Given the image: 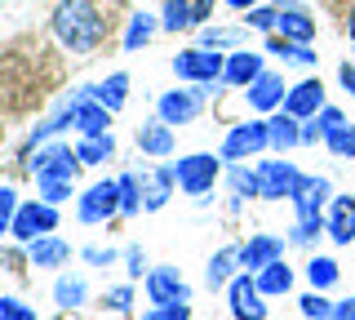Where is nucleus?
<instances>
[{"instance_id": "obj_10", "label": "nucleus", "mask_w": 355, "mask_h": 320, "mask_svg": "<svg viewBox=\"0 0 355 320\" xmlns=\"http://www.w3.org/2000/svg\"><path fill=\"white\" fill-rule=\"evenodd\" d=\"M147 298L155 307L164 303H191V289H187V280L178 276V267H151L147 271Z\"/></svg>"}, {"instance_id": "obj_23", "label": "nucleus", "mask_w": 355, "mask_h": 320, "mask_svg": "<svg viewBox=\"0 0 355 320\" xmlns=\"http://www.w3.org/2000/svg\"><path fill=\"white\" fill-rule=\"evenodd\" d=\"M240 276V249L236 245H227V249H218L214 258H209V271H205V280H209V289H218V285H231Z\"/></svg>"}, {"instance_id": "obj_13", "label": "nucleus", "mask_w": 355, "mask_h": 320, "mask_svg": "<svg viewBox=\"0 0 355 320\" xmlns=\"http://www.w3.org/2000/svg\"><path fill=\"white\" fill-rule=\"evenodd\" d=\"M71 125L80 129V138L107 134V125H111V112H107L103 103H98L94 94H89V98H76V103H71Z\"/></svg>"}, {"instance_id": "obj_42", "label": "nucleus", "mask_w": 355, "mask_h": 320, "mask_svg": "<svg viewBox=\"0 0 355 320\" xmlns=\"http://www.w3.org/2000/svg\"><path fill=\"white\" fill-rule=\"evenodd\" d=\"M275 23H280V9H262V5L249 9V27L253 31H275Z\"/></svg>"}, {"instance_id": "obj_32", "label": "nucleus", "mask_w": 355, "mask_h": 320, "mask_svg": "<svg viewBox=\"0 0 355 320\" xmlns=\"http://www.w3.org/2000/svg\"><path fill=\"white\" fill-rule=\"evenodd\" d=\"M338 262H333V258H311L306 262V280L311 285H315V289H333V285H338Z\"/></svg>"}, {"instance_id": "obj_1", "label": "nucleus", "mask_w": 355, "mask_h": 320, "mask_svg": "<svg viewBox=\"0 0 355 320\" xmlns=\"http://www.w3.org/2000/svg\"><path fill=\"white\" fill-rule=\"evenodd\" d=\"M53 36L71 53H94L107 36V23L89 0H62V5L53 9Z\"/></svg>"}, {"instance_id": "obj_29", "label": "nucleus", "mask_w": 355, "mask_h": 320, "mask_svg": "<svg viewBox=\"0 0 355 320\" xmlns=\"http://www.w3.org/2000/svg\"><path fill=\"white\" fill-rule=\"evenodd\" d=\"M173 183H178V174H173V165L169 169H155L151 178H147V209H164V201H169V192H173Z\"/></svg>"}, {"instance_id": "obj_19", "label": "nucleus", "mask_w": 355, "mask_h": 320, "mask_svg": "<svg viewBox=\"0 0 355 320\" xmlns=\"http://www.w3.org/2000/svg\"><path fill=\"white\" fill-rule=\"evenodd\" d=\"M275 31H280L284 40L311 45V36H315V23H311L306 9H297V5H280V23H275Z\"/></svg>"}, {"instance_id": "obj_9", "label": "nucleus", "mask_w": 355, "mask_h": 320, "mask_svg": "<svg viewBox=\"0 0 355 320\" xmlns=\"http://www.w3.org/2000/svg\"><path fill=\"white\" fill-rule=\"evenodd\" d=\"M120 214V183H94L80 196V223H107Z\"/></svg>"}, {"instance_id": "obj_38", "label": "nucleus", "mask_w": 355, "mask_h": 320, "mask_svg": "<svg viewBox=\"0 0 355 320\" xmlns=\"http://www.w3.org/2000/svg\"><path fill=\"white\" fill-rule=\"evenodd\" d=\"M40 201H49V205H62L67 196H71V178H49V174H40Z\"/></svg>"}, {"instance_id": "obj_31", "label": "nucleus", "mask_w": 355, "mask_h": 320, "mask_svg": "<svg viewBox=\"0 0 355 320\" xmlns=\"http://www.w3.org/2000/svg\"><path fill=\"white\" fill-rule=\"evenodd\" d=\"M155 31H160V23H155L151 14H133V18H129V31H125V49H129V53L142 49V45L155 36Z\"/></svg>"}, {"instance_id": "obj_39", "label": "nucleus", "mask_w": 355, "mask_h": 320, "mask_svg": "<svg viewBox=\"0 0 355 320\" xmlns=\"http://www.w3.org/2000/svg\"><path fill=\"white\" fill-rule=\"evenodd\" d=\"M302 316L306 320H333V303L324 298V289H315V294L302 298Z\"/></svg>"}, {"instance_id": "obj_26", "label": "nucleus", "mask_w": 355, "mask_h": 320, "mask_svg": "<svg viewBox=\"0 0 355 320\" xmlns=\"http://www.w3.org/2000/svg\"><path fill=\"white\" fill-rule=\"evenodd\" d=\"M125 90H129V76H125V71H116V76H107L103 85H94L89 94H94L98 103L107 107V112H120V107H125Z\"/></svg>"}, {"instance_id": "obj_34", "label": "nucleus", "mask_w": 355, "mask_h": 320, "mask_svg": "<svg viewBox=\"0 0 355 320\" xmlns=\"http://www.w3.org/2000/svg\"><path fill=\"white\" fill-rule=\"evenodd\" d=\"M320 231H329V218L324 214H306V218H297V227H293V245H311V240L320 236Z\"/></svg>"}, {"instance_id": "obj_8", "label": "nucleus", "mask_w": 355, "mask_h": 320, "mask_svg": "<svg viewBox=\"0 0 355 320\" xmlns=\"http://www.w3.org/2000/svg\"><path fill=\"white\" fill-rule=\"evenodd\" d=\"M155 112H160L164 125H191V120L205 112V85H196V90H169V94H160Z\"/></svg>"}, {"instance_id": "obj_47", "label": "nucleus", "mask_w": 355, "mask_h": 320, "mask_svg": "<svg viewBox=\"0 0 355 320\" xmlns=\"http://www.w3.org/2000/svg\"><path fill=\"white\" fill-rule=\"evenodd\" d=\"M111 312H129V289H116V294H111Z\"/></svg>"}, {"instance_id": "obj_21", "label": "nucleus", "mask_w": 355, "mask_h": 320, "mask_svg": "<svg viewBox=\"0 0 355 320\" xmlns=\"http://www.w3.org/2000/svg\"><path fill=\"white\" fill-rule=\"evenodd\" d=\"M266 129H271V147L280 151V156H284L288 147H297V142H302V120L288 116L284 107H280V112H275L271 120H266Z\"/></svg>"}, {"instance_id": "obj_40", "label": "nucleus", "mask_w": 355, "mask_h": 320, "mask_svg": "<svg viewBox=\"0 0 355 320\" xmlns=\"http://www.w3.org/2000/svg\"><path fill=\"white\" fill-rule=\"evenodd\" d=\"M14 214H18V196H14V187H0V236L14 227Z\"/></svg>"}, {"instance_id": "obj_6", "label": "nucleus", "mask_w": 355, "mask_h": 320, "mask_svg": "<svg viewBox=\"0 0 355 320\" xmlns=\"http://www.w3.org/2000/svg\"><path fill=\"white\" fill-rule=\"evenodd\" d=\"M53 227H58V209H53L49 201H31V205H18L9 236H18V240H27V245H31V240L49 236Z\"/></svg>"}, {"instance_id": "obj_33", "label": "nucleus", "mask_w": 355, "mask_h": 320, "mask_svg": "<svg viewBox=\"0 0 355 320\" xmlns=\"http://www.w3.org/2000/svg\"><path fill=\"white\" fill-rule=\"evenodd\" d=\"M271 53H280V58H288V62H302V67L315 62L311 45H297V40H284V36H271Z\"/></svg>"}, {"instance_id": "obj_16", "label": "nucleus", "mask_w": 355, "mask_h": 320, "mask_svg": "<svg viewBox=\"0 0 355 320\" xmlns=\"http://www.w3.org/2000/svg\"><path fill=\"white\" fill-rule=\"evenodd\" d=\"M284 76H275V71H262L258 81L249 85V107H258V112H280L284 107Z\"/></svg>"}, {"instance_id": "obj_24", "label": "nucleus", "mask_w": 355, "mask_h": 320, "mask_svg": "<svg viewBox=\"0 0 355 320\" xmlns=\"http://www.w3.org/2000/svg\"><path fill=\"white\" fill-rule=\"evenodd\" d=\"M138 147L147 151V156H169L173 151V125H164V120H151V125L138 129Z\"/></svg>"}, {"instance_id": "obj_48", "label": "nucleus", "mask_w": 355, "mask_h": 320, "mask_svg": "<svg viewBox=\"0 0 355 320\" xmlns=\"http://www.w3.org/2000/svg\"><path fill=\"white\" fill-rule=\"evenodd\" d=\"M142 267H147V262H142V249H129V276H142Z\"/></svg>"}, {"instance_id": "obj_28", "label": "nucleus", "mask_w": 355, "mask_h": 320, "mask_svg": "<svg viewBox=\"0 0 355 320\" xmlns=\"http://www.w3.org/2000/svg\"><path fill=\"white\" fill-rule=\"evenodd\" d=\"M76 156H80V165H103L116 156V138L111 134H94V138H80V147H76Z\"/></svg>"}, {"instance_id": "obj_18", "label": "nucleus", "mask_w": 355, "mask_h": 320, "mask_svg": "<svg viewBox=\"0 0 355 320\" xmlns=\"http://www.w3.org/2000/svg\"><path fill=\"white\" fill-rule=\"evenodd\" d=\"M333 201V183L329 178H302V187L293 192V205H297V218H306V214H320Z\"/></svg>"}, {"instance_id": "obj_50", "label": "nucleus", "mask_w": 355, "mask_h": 320, "mask_svg": "<svg viewBox=\"0 0 355 320\" xmlns=\"http://www.w3.org/2000/svg\"><path fill=\"white\" fill-rule=\"evenodd\" d=\"M338 76H342V85H347V90H351V94H355V67H351V62H347V67H342V71H338Z\"/></svg>"}, {"instance_id": "obj_43", "label": "nucleus", "mask_w": 355, "mask_h": 320, "mask_svg": "<svg viewBox=\"0 0 355 320\" xmlns=\"http://www.w3.org/2000/svg\"><path fill=\"white\" fill-rule=\"evenodd\" d=\"M147 320H191V307L187 303H164V307H151Z\"/></svg>"}, {"instance_id": "obj_17", "label": "nucleus", "mask_w": 355, "mask_h": 320, "mask_svg": "<svg viewBox=\"0 0 355 320\" xmlns=\"http://www.w3.org/2000/svg\"><path fill=\"white\" fill-rule=\"evenodd\" d=\"M329 236L338 245H355V196H333L329 205Z\"/></svg>"}, {"instance_id": "obj_12", "label": "nucleus", "mask_w": 355, "mask_h": 320, "mask_svg": "<svg viewBox=\"0 0 355 320\" xmlns=\"http://www.w3.org/2000/svg\"><path fill=\"white\" fill-rule=\"evenodd\" d=\"M266 67H262V53L253 49H231L227 53V67H222V85H236V90H249Z\"/></svg>"}, {"instance_id": "obj_51", "label": "nucleus", "mask_w": 355, "mask_h": 320, "mask_svg": "<svg viewBox=\"0 0 355 320\" xmlns=\"http://www.w3.org/2000/svg\"><path fill=\"white\" fill-rule=\"evenodd\" d=\"M227 5H231V9H244V14H249V9L258 5V0H227Z\"/></svg>"}, {"instance_id": "obj_30", "label": "nucleus", "mask_w": 355, "mask_h": 320, "mask_svg": "<svg viewBox=\"0 0 355 320\" xmlns=\"http://www.w3.org/2000/svg\"><path fill=\"white\" fill-rule=\"evenodd\" d=\"M85 298H89V285L80 276H62V280L53 285V303L67 307V312H71V307H85Z\"/></svg>"}, {"instance_id": "obj_44", "label": "nucleus", "mask_w": 355, "mask_h": 320, "mask_svg": "<svg viewBox=\"0 0 355 320\" xmlns=\"http://www.w3.org/2000/svg\"><path fill=\"white\" fill-rule=\"evenodd\" d=\"M0 320H36V312L18 298H0Z\"/></svg>"}, {"instance_id": "obj_3", "label": "nucleus", "mask_w": 355, "mask_h": 320, "mask_svg": "<svg viewBox=\"0 0 355 320\" xmlns=\"http://www.w3.org/2000/svg\"><path fill=\"white\" fill-rule=\"evenodd\" d=\"M266 147H271V129H266V120H244V125H236L227 134V142H222V160L240 165V160H253Z\"/></svg>"}, {"instance_id": "obj_27", "label": "nucleus", "mask_w": 355, "mask_h": 320, "mask_svg": "<svg viewBox=\"0 0 355 320\" xmlns=\"http://www.w3.org/2000/svg\"><path fill=\"white\" fill-rule=\"evenodd\" d=\"M200 45L205 49H244V27H200Z\"/></svg>"}, {"instance_id": "obj_52", "label": "nucleus", "mask_w": 355, "mask_h": 320, "mask_svg": "<svg viewBox=\"0 0 355 320\" xmlns=\"http://www.w3.org/2000/svg\"><path fill=\"white\" fill-rule=\"evenodd\" d=\"M347 31H351V40H355V9H351V23H347Z\"/></svg>"}, {"instance_id": "obj_36", "label": "nucleus", "mask_w": 355, "mask_h": 320, "mask_svg": "<svg viewBox=\"0 0 355 320\" xmlns=\"http://www.w3.org/2000/svg\"><path fill=\"white\" fill-rule=\"evenodd\" d=\"M231 192H236V201L244 196H258V169H244V165H231Z\"/></svg>"}, {"instance_id": "obj_14", "label": "nucleus", "mask_w": 355, "mask_h": 320, "mask_svg": "<svg viewBox=\"0 0 355 320\" xmlns=\"http://www.w3.org/2000/svg\"><path fill=\"white\" fill-rule=\"evenodd\" d=\"M76 165H80V156H76L71 147H44V151H36V160H31V174H49V178H76Z\"/></svg>"}, {"instance_id": "obj_45", "label": "nucleus", "mask_w": 355, "mask_h": 320, "mask_svg": "<svg viewBox=\"0 0 355 320\" xmlns=\"http://www.w3.org/2000/svg\"><path fill=\"white\" fill-rule=\"evenodd\" d=\"M333 320H355V298H347V303H333Z\"/></svg>"}, {"instance_id": "obj_2", "label": "nucleus", "mask_w": 355, "mask_h": 320, "mask_svg": "<svg viewBox=\"0 0 355 320\" xmlns=\"http://www.w3.org/2000/svg\"><path fill=\"white\" fill-rule=\"evenodd\" d=\"M222 67H227V58H222L218 49H205V45L182 49L173 58V76H178V81H191V85H214V81H222Z\"/></svg>"}, {"instance_id": "obj_41", "label": "nucleus", "mask_w": 355, "mask_h": 320, "mask_svg": "<svg viewBox=\"0 0 355 320\" xmlns=\"http://www.w3.org/2000/svg\"><path fill=\"white\" fill-rule=\"evenodd\" d=\"M315 125H320V134L329 138V134H338V129L347 125V116H342L338 107H320V112H315Z\"/></svg>"}, {"instance_id": "obj_4", "label": "nucleus", "mask_w": 355, "mask_h": 320, "mask_svg": "<svg viewBox=\"0 0 355 320\" xmlns=\"http://www.w3.org/2000/svg\"><path fill=\"white\" fill-rule=\"evenodd\" d=\"M306 174H297L288 160H262L258 165V196L262 201H293Z\"/></svg>"}, {"instance_id": "obj_37", "label": "nucleus", "mask_w": 355, "mask_h": 320, "mask_svg": "<svg viewBox=\"0 0 355 320\" xmlns=\"http://www.w3.org/2000/svg\"><path fill=\"white\" fill-rule=\"evenodd\" d=\"M324 142H329V151H333V156H342V160H355V125H351V120L338 129V134H329Z\"/></svg>"}, {"instance_id": "obj_22", "label": "nucleus", "mask_w": 355, "mask_h": 320, "mask_svg": "<svg viewBox=\"0 0 355 320\" xmlns=\"http://www.w3.org/2000/svg\"><path fill=\"white\" fill-rule=\"evenodd\" d=\"M187 27H200V0H164L160 31H187Z\"/></svg>"}, {"instance_id": "obj_35", "label": "nucleus", "mask_w": 355, "mask_h": 320, "mask_svg": "<svg viewBox=\"0 0 355 320\" xmlns=\"http://www.w3.org/2000/svg\"><path fill=\"white\" fill-rule=\"evenodd\" d=\"M138 209H142V183L133 178V174H125V178H120V214L133 218Z\"/></svg>"}, {"instance_id": "obj_11", "label": "nucleus", "mask_w": 355, "mask_h": 320, "mask_svg": "<svg viewBox=\"0 0 355 320\" xmlns=\"http://www.w3.org/2000/svg\"><path fill=\"white\" fill-rule=\"evenodd\" d=\"M284 258V240L280 236H266V231H258V236H249V245H240V267L258 276L262 267H271V262Z\"/></svg>"}, {"instance_id": "obj_25", "label": "nucleus", "mask_w": 355, "mask_h": 320, "mask_svg": "<svg viewBox=\"0 0 355 320\" xmlns=\"http://www.w3.org/2000/svg\"><path fill=\"white\" fill-rule=\"evenodd\" d=\"M258 289H262L266 298H280V294H288V289H293V271L284 267V258L258 271Z\"/></svg>"}, {"instance_id": "obj_15", "label": "nucleus", "mask_w": 355, "mask_h": 320, "mask_svg": "<svg viewBox=\"0 0 355 320\" xmlns=\"http://www.w3.org/2000/svg\"><path fill=\"white\" fill-rule=\"evenodd\" d=\"M320 107H324V85L320 81H302V85H293V90L284 94V112L297 116V120H311Z\"/></svg>"}, {"instance_id": "obj_7", "label": "nucleus", "mask_w": 355, "mask_h": 320, "mask_svg": "<svg viewBox=\"0 0 355 320\" xmlns=\"http://www.w3.org/2000/svg\"><path fill=\"white\" fill-rule=\"evenodd\" d=\"M227 298H231V316L236 320H266V303H262L266 294L258 289V276L253 271H240L227 285Z\"/></svg>"}, {"instance_id": "obj_49", "label": "nucleus", "mask_w": 355, "mask_h": 320, "mask_svg": "<svg viewBox=\"0 0 355 320\" xmlns=\"http://www.w3.org/2000/svg\"><path fill=\"white\" fill-rule=\"evenodd\" d=\"M85 258H89V262H98V267H103V262H111V258H116V253H111V249H89Z\"/></svg>"}, {"instance_id": "obj_20", "label": "nucleus", "mask_w": 355, "mask_h": 320, "mask_svg": "<svg viewBox=\"0 0 355 320\" xmlns=\"http://www.w3.org/2000/svg\"><path fill=\"white\" fill-rule=\"evenodd\" d=\"M27 253H31V267H62V262H71V245H67V240H58V236L31 240Z\"/></svg>"}, {"instance_id": "obj_5", "label": "nucleus", "mask_w": 355, "mask_h": 320, "mask_svg": "<svg viewBox=\"0 0 355 320\" xmlns=\"http://www.w3.org/2000/svg\"><path fill=\"white\" fill-rule=\"evenodd\" d=\"M173 174H178V187H182L187 196H205V192H214V183L222 174V160H214L209 151H196V156L178 160Z\"/></svg>"}, {"instance_id": "obj_46", "label": "nucleus", "mask_w": 355, "mask_h": 320, "mask_svg": "<svg viewBox=\"0 0 355 320\" xmlns=\"http://www.w3.org/2000/svg\"><path fill=\"white\" fill-rule=\"evenodd\" d=\"M324 134H320V125H315V116L311 120H302V142H320Z\"/></svg>"}]
</instances>
